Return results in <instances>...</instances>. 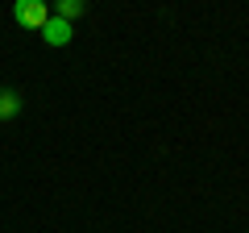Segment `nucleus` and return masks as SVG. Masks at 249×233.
<instances>
[{"label":"nucleus","mask_w":249,"mask_h":233,"mask_svg":"<svg viewBox=\"0 0 249 233\" xmlns=\"http://www.w3.org/2000/svg\"><path fill=\"white\" fill-rule=\"evenodd\" d=\"M21 113V100H17V92H4L0 88V116L9 121V116H17Z\"/></svg>","instance_id":"obj_3"},{"label":"nucleus","mask_w":249,"mask_h":233,"mask_svg":"<svg viewBox=\"0 0 249 233\" xmlns=\"http://www.w3.org/2000/svg\"><path fill=\"white\" fill-rule=\"evenodd\" d=\"M83 9H88L83 0H62V4H58V17L62 21H75V17H83Z\"/></svg>","instance_id":"obj_4"},{"label":"nucleus","mask_w":249,"mask_h":233,"mask_svg":"<svg viewBox=\"0 0 249 233\" xmlns=\"http://www.w3.org/2000/svg\"><path fill=\"white\" fill-rule=\"evenodd\" d=\"M37 34H42V42H46V46H67L75 29H71V21H62V17H50L42 29H37Z\"/></svg>","instance_id":"obj_2"},{"label":"nucleus","mask_w":249,"mask_h":233,"mask_svg":"<svg viewBox=\"0 0 249 233\" xmlns=\"http://www.w3.org/2000/svg\"><path fill=\"white\" fill-rule=\"evenodd\" d=\"M13 21L25 29H42L50 21V9H46V0H17L13 4Z\"/></svg>","instance_id":"obj_1"}]
</instances>
